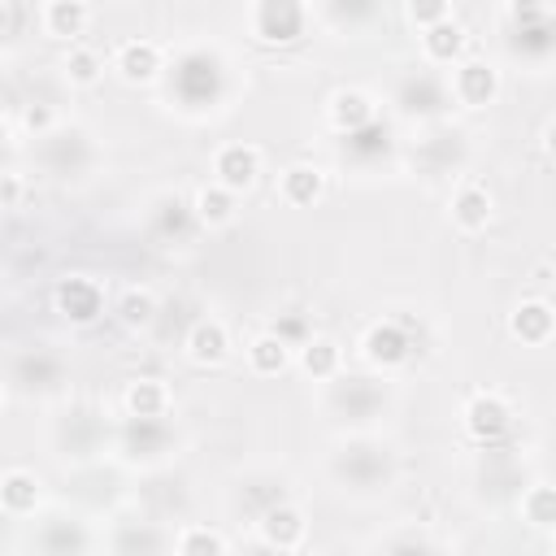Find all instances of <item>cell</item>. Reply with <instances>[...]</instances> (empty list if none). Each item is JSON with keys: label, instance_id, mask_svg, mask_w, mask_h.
<instances>
[{"label": "cell", "instance_id": "1", "mask_svg": "<svg viewBox=\"0 0 556 556\" xmlns=\"http://www.w3.org/2000/svg\"><path fill=\"white\" fill-rule=\"evenodd\" d=\"M330 473L343 491H387L395 482V456L387 443L352 439L330 456Z\"/></svg>", "mask_w": 556, "mask_h": 556}, {"label": "cell", "instance_id": "2", "mask_svg": "<svg viewBox=\"0 0 556 556\" xmlns=\"http://www.w3.org/2000/svg\"><path fill=\"white\" fill-rule=\"evenodd\" d=\"M169 91L187 109H213L226 96V65L213 48H187L169 70Z\"/></svg>", "mask_w": 556, "mask_h": 556}, {"label": "cell", "instance_id": "3", "mask_svg": "<svg viewBox=\"0 0 556 556\" xmlns=\"http://www.w3.org/2000/svg\"><path fill=\"white\" fill-rule=\"evenodd\" d=\"M513 52L526 61H543L547 52H556V17L543 0L513 4Z\"/></svg>", "mask_w": 556, "mask_h": 556}, {"label": "cell", "instance_id": "4", "mask_svg": "<svg viewBox=\"0 0 556 556\" xmlns=\"http://www.w3.org/2000/svg\"><path fill=\"white\" fill-rule=\"evenodd\" d=\"M452 100H456V96H452V83H447L443 74H434L430 65L408 70V74L400 78V87H395V104H400L404 113H413V117H439Z\"/></svg>", "mask_w": 556, "mask_h": 556}, {"label": "cell", "instance_id": "5", "mask_svg": "<svg viewBox=\"0 0 556 556\" xmlns=\"http://www.w3.org/2000/svg\"><path fill=\"white\" fill-rule=\"evenodd\" d=\"M326 404L343 421H374L387 408V387L374 378H334Z\"/></svg>", "mask_w": 556, "mask_h": 556}, {"label": "cell", "instance_id": "6", "mask_svg": "<svg viewBox=\"0 0 556 556\" xmlns=\"http://www.w3.org/2000/svg\"><path fill=\"white\" fill-rule=\"evenodd\" d=\"M308 26L304 0H256L252 4V30L265 43H295Z\"/></svg>", "mask_w": 556, "mask_h": 556}, {"label": "cell", "instance_id": "7", "mask_svg": "<svg viewBox=\"0 0 556 556\" xmlns=\"http://www.w3.org/2000/svg\"><path fill=\"white\" fill-rule=\"evenodd\" d=\"M39 139H43L39 156H43V165H48L56 178H78V174L96 161V148H91V139H87L83 130H48V135H39Z\"/></svg>", "mask_w": 556, "mask_h": 556}, {"label": "cell", "instance_id": "8", "mask_svg": "<svg viewBox=\"0 0 556 556\" xmlns=\"http://www.w3.org/2000/svg\"><path fill=\"white\" fill-rule=\"evenodd\" d=\"M465 426H469V434H473L478 443L495 447V443L513 430V413H508V404H504L500 395H473L469 408H465Z\"/></svg>", "mask_w": 556, "mask_h": 556}, {"label": "cell", "instance_id": "9", "mask_svg": "<svg viewBox=\"0 0 556 556\" xmlns=\"http://www.w3.org/2000/svg\"><path fill=\"white\" fill-rule=\"evenodd\" d=\"M413 352H417V348H413V334H408L404 321H378V326L365 334V356H369L374 365H382V369L404 365Z\"/></svg>", "mask_w": 556, "mask_h": 556}, {"label": "cell", "instance_id": "10", "mask_svg": "<svg viewBox=\"0 0 556 556\" xmlns=\"http://www.w3.org/2000/svg\"><path fill=\"white\" fill-rule=\"evenodd\" d=\"M213 174H217L222 187L243 191V187H252L256 174H261V152H256L252 143H226V148L213 156Z\"/></svg>", "mask_w": 556, "mask_h": 556}, {"label": "cell", "instance_id": "11", "mask_svg": "<svg viewBox=\"0 0 556 556\" xmlns=\"http://www.w3.org/2000/svg\"><path fill=\"white\" fill-rule=\"evenodd\" d=\"M52 300H56V308H61L70 321H78V326H87V321H96V317L104 313V295H100V287H96L91 278H61Z\"/></svg>", "mask_w": 556, "mask_h": 556}, {"label": "cell", "instance_id": "12", "mask_svg": "<svg viewBox=\"0 0 556 556\" xmlns=\"http://www.w3.org/2000/svg\"><path fill=\"white\" fill-rule=\"evenodd\" d=\"M169 439H174V430H169L165 413L161 417H135L130 413L126 426H122V447L130 456H161L169 447Z\"/></svg>", "mask_w": 556, "mask_h": 556}, {"label": "cell", "instance_id": "13", "mask_svg": "<svg viewBox=\"0 0 556 556\" xmlns=\"http://www.w3.org/2000/svg\"><path fill=\"white\" fill-rule=\"evenodd\" d=\"M495 91H500V78H495V70L482 65V61H465V65L452 74V96H456L460 104H491Z\"/></svg>", "mask_w": 556, "mask_h": 556}, {"label": "cell", "instance_id": "14", "mask_svg": "<svg viewBox=\"0 0 556 556\" xmlns=\"http://www.w3.org/2000/svg\"><path fill=\"white\" fill-rule=\"evenodd\" d=\"M61 374H65V365H61V356H52V352H39L35 348V356H17L13 361V382L17 387H35V391H48V387H56L61 382Z\"/></svg>", "mask_w": 556, "mask_h": 556}, {"label": "cell", "instance_id": "15", "mask_svg": "<svg viewBox=\"0 0 556 556\" xmlns=\"http://www.w3.org/2000/svg\"><path fill=\"white\" fill-rule=\"evenodd\" d=\"M256 526L265 530V543H269V547H300V539H304V517H300V508H291L287 500L274 504Z\"/></svg>", "mask_w": 556, "mask_h": 556}, {"label": "cell", "instance_id": "16", "mask_svg": "<svg viewBox=\"0 0 556 556\" xmlns=\"http://www.w3.org/2000/svg\"><path fill=\"white\" fill-rule=\"evenodd\" d=\"M552 330H556V313H552V304H543V300H526V304L513 313V334H517L521 343H547Z\"/></svg>", "mask_w": 556, "mask_h": 556}, {"label": "cell", "instance_id": "17", "mask_svg": "<svg viewBox=\"0 0 556 556\" xmlns=\"http://www.w3.org/2000/svg\"><path fill=\"white\" fill-rule=\"evenodd\" d=\"M321 17L339 30H361L382 13V0H317Z\"/></svg>", "mask_w": 556, "mask_h": 556}, {"label": "cell", "instance_id": "18", "mask_svg": "<svg viewBox=\"0 0 556 556\" xmlns=\"http://www.w3.org/2000/svg\"><path fill=\"white\" fill-rule=\"evenodd\" d=\"M421 48H426V56H430L434 65H447V61H456V56H460V48H465V30H460L452 17H443V22L426 26Z\"/></svg>", "mask_w": 556, "mask_h": 556}, {"label": "cell", "instance_id": "19", "mask_svg": "<svg viewBox=\"0 0 556 556\" xmlns=\"http://www.w3.org/2000/svg\"><path fill=\"white\" fill-rule=\"evenodd\" d=\"M117 70H122V78H130V83H148V78L161 70V52H156V43H148V39H130V43H122V52H117Z\"/></svg>", "mask_w": 556, "mask_h": 556}, {"label": "cell", "instance_id": "20", "mask_svg": "<svg viewBox=\"0 0 556 556\" xmlns=\"http://www.w3.org/2000/svg\"><path fill=\"white\" fill-rule=\"evenodd\" d=\"M387 148H391V135H387V126H382L378 117H374L369 126H361V130H348V135H343V156H352V161H361V165L378 161Z\"/></svg>", "mask_w": 556, "mask_h": 556}, {"label": "cell", "instance_id": "21", "mask_svg": "<svg viewBox=\"0 0 556 556\" xmlns=\"http://www.w3.org/2000/svg\"><path fill=\"white\" fill-rule=\"evenodd\" d=\"M187 356L195 365H217L226 356V326L222 321H195L187 334Z\"/></svg>", "mask_w": 556, "mask_h": 556}, {"label": "cell", "instance_id": "22", "mask_svg": "<svg viewBox=\"0 0 556 556\" xmlns=\"http://www.w3.org/2000/svg\"><path fill=\"white\" fill-rule=\"evenodd\" d=\"M35 500H39V482H35V473H26V469H9L4 482H0V504H4V513H9V517H22V513L35 508Z\"/></svg>", "mask_w": 556, "mask_h": 556}, {"label": "cell", "instance_id": "23", "mask_svg": "<svg viewBox=\"0 0 556 556\" xmlns=\"http://www.w3.org/2000/svg\"><path fill=\"white\" fill-rule=\"evenodd\" d=\"M452 217L460 230H482L491 222V195L482 187H460L452 200Z\"/></svg>", "mask_w": 556, "mask_h": 556}, {"label": "cell", "instance_id": "24", "mask_svg": "<svg viewBox=\"0 0 556 556\" xmlns=\"http://www.w3.org/2000/svg\"><path fill=\"white\" fill-rule=\"evenodd\" d=\"M43 26H48L56 39H78L83 26H87V9H83V0H48V9H43Z\"/></svg>", "mask_w": 556, "mask_h": 556}, {"label": "cell", "instance_id": "25", "mask_svg": "<svg viewBox=\"0 0 556 556\" xmlns=\"http://www.w3.org/2000/svg\"><path fill=\"white\" fill-rule=\"evenodd\" d=\"M330 117H334V126L348 135V130H361V126L374 122V104H369L361 91H339L334 104H330Z\"/></svg>", "mask_w": 556, "mask_h": 556}, {"label": "cell", "instance_id": "26", "mask_svg": "<svg viewBox=\"0 0 556 556\" xmlns=\"http://www.w3.org/2000/svg\"><path fill=\"white\" fill-rule=\"evenodd\" d=\"M248 361H252V369H256V374H278V369H287V361H291V343H287V339H278V334L269 330V334L252 339Z\"/></svg>", "mask_w": 556, "mask_h": 556}, {"label": "cell", "instance_id": "27", "mask_svg": "<svg viewBox=\"0 0 556 556\" xmlns=\"http://www.w3.org/2000/svg\"><path fill=\"white\" fill-rule=\"evenodd\" d=\"M321 195V174L313 165H291L282 174V200L287 204H313Z\"/></svg>", "mask_w": 556, "mask_h": 556}, {"label": "cell", "instance_id": "28", "mask_svg": "<svg viewBox=\"0 0 556 556\" xmlns=\"http://www.w3.org/2000/svg\"><path fill=\"white\" fill-rule=\"evenodd\" d=\"M126 413L135 417H161L165 413V387L156 378H139L126 387Z\"/></svg>", "mask_w": 556, "mask_h": 556}, {"label": "cell", "instance_id": "29", "mask_svg": "<svg viewBox=\"0 0 556 556\" xmlns=\"http://www.w3.org/2000/svg\"><path fill=\"white\" fill-rule=\"evenodd\" d=\"M230 213H235V191H230V187L213 182V187H204V191L195 195V217H200V222L222 226V222H230Z\"/></svg>", "mask_w": 556, "mask_h": 556}, {"label": "cell", "instance_id": "30", "mask_svg": "<svg viewBox=\"0 0 556 556\" xmlns=\"http://www.w3.org/2000/svg\"><path fill=\"white\" fill-rule=\"evenodd\" d=\"M287 500V491H282V478H261V482H248L243 491H239V504L252 513V517H265L274 504H282Z\"/></svg>", "mask_w": 556, "mask_h": 556}, {"label": "cell", "instance_id": "31", "mask_svg": "<svg viewBox=\"0 0 556 556\" xmlns=\"http://www.w3.org/2000/svg\"><path fill=\"white\" fill-rule=\"evenodd\" d=\"M300 361H304V369H308L313 378H334V369H339V348H334L330 339H308L304 352H300Z\"/></svg>", "mask_w": 556, "mask_h": 556}, {"label": "cell", "instance_id": "32", "mask_svg": "<svg viewBox=\"0 0 556 556\" xmlns=\"http://www.w3.org/2000/svg\"><path fill=\"white\" fill-rule=\"evenodd\" d=\"M156 222L165 226V239H187V235H191V226H195V213L174 195V200H161Z\"/></svg>", "mask_w": 556, "mask_h": 556}, {"label": "cell", "instance_id": "33", "mask_svg": "<svg viewBox=\"0 0 556 556\" xmlns=\"http://www.w3.org/2000/svg\"><path fill=\"white\" fill-rule=\"evenodd\" d=\"M521 513L534 526H556V491L552 486H530L526 500H521Z\"/></svg>", "mask_w": 556, "mask_h": 556}, {"label": "cell", "instance_id": "34", "mask_svg": "<svg viewBox=\"0 0 556 556\" xmlns=\"http://www.w3.org/2000/svg\"><path fill=\"white\" fill-rule=\"evenodd\" d=\"M65 78L78 83V87H91V83L100 78V56H96L91 48H70V56H65Z\"/></svg>", "mask_w": 556, "mask_h": 556}, {"label": "cell", "instance_id": "35", "mask_svg": "<svg viewBox=\"0 0 556 556\" xmlns=\"http://www.w3.org/2000/svg\"><path fill=\"white\" fill-rule=\"evenodd\" d=\"M117 317H122L126 326H148V321L156 317V300H152V291H126L122 304H117Z\"/></svg>", "mask_w": 556, "mask_h": 556}, {"label": "cell", "instance_id": "36", "mask_svg": "<svg viewBox=\"0 0 556 556\" xmlns=\"http://www.w3.org/2000/svg\"><path fill=\"white\" fill-rule=\"evenodd\" d=\"M178 552H226V539L213 530H187L182 539H174Z\"/></svg>", "mask_w": 556, "mask_h": 556}, {"label": "cell", "instance_id": "37", "mask_svg": "<svg viewBox=\"0 0 556 556\" xmlns=\"http://www.w3.org/2000/svg\"><path fill=\"white\" fill-rule=\"evenodd\" d=\"M269 330H274L278 339H287L291 348H304V343L313 339V334H308V326H304V317H278Z\"/></svg>", "mask_w": 556, "mask_h": 556}, {"label": "cell", "instance_id": "38", "mask_svg": "<svg viewBox=\"0 0 556 556\" xmlns=\"http://www.w3.org/2000/svg\"><path fill=\"white\" fill-rule=\"evenodd\" d=\"M408 13H413V22L426 30V26H434V22H443V17H447V0H413V4H408Z\"/></svg>", "mask_w": 556, "mask_h": 556}, {"label": "cell", "instance_id": "39", "mask_svg": "<svg viewBox=\"0 0 556 556\" xmlns=\"http://www.w3.org/2000/svg\"><path fill=\"white\" fill-rule=\"evenodd\" d=\"M113 547H117V552H135V547H139V552H156V547H165V539L152 534V530H130V534H122Z\"/></svg>", "mask_w": 556, "mask_h": 556}, {"label": "cell", "instance_id": "40", "mask_svg": "<svg viewBox=\"0 0 556 556\" xmlns=\"http://www.w3.org/2000/svg\"><path fill=\"white\" fill-rule=\"evenodd\" d=\"M13 204H17V174L4 178V208H13Z\"/></svg>", "mask_w": 556, "mask_h": 556}, {"label": "cell", "instance_id": "41", "mask_svg": "<svg viewBox=\"0 0 556 556\" xmlns=\"http://www.w3.org/2000/svg\"><path fill=\"white\" fill-rule=\"evenodd\" d=\"M543 143H547V152L556 156V122H547V130H543Z\"/></svg>", "mask_w": 556, "mask_h": 556}]
</instances>
